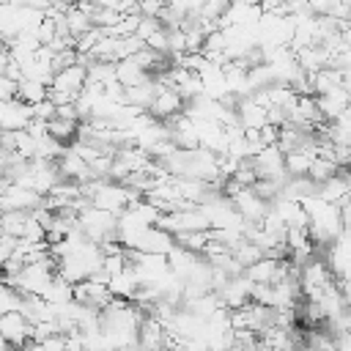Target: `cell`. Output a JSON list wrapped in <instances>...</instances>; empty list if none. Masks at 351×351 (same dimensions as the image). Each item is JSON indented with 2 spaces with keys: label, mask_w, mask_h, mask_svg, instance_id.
Wrapping results in <instances>:
<instances>
[{
  "label": "cell",
  "mask_w": 351,
  "mask_h": 351,
  "mask_svg": "<svg viewBox=\"0 0 351 351\" xmlns=\"http://www.w3.org/2000/svg\"><path fill=\"white\" fill-rule=\"evenodd\" d=\"M88 85H99V88H110L112 82H118V74H115V60H88Z\"/></svg>",
  "instance_id": "13"
},
{
  "label": "cell",
  "mask_w": 351,
  "mask_h": 351,
  "mask_svg": "<svg viewBox=\"0 0 351 351\" xmlns=\"http://www.w3.org/2000/svg\"><path fill=\"white\" fill-rule=\"evenodd\" d=\"M217 296L228 310H236V307H241V304H247L252 299V280L244 271L241 274H230L228 282L217 291Z\"/></svg>",
  "instance_id": "7"
},
{
  "label": "cell",
  "mask_w": 351,
  "mask_h": 351,
  "mask_svg": "<svg viewBox=\"0 0 351 351\" xmlns=\"http://www.w3.org/2000/svg\"><path fill=\"white\" fill-rule=\"evenodd\" d=\"M47 93H49V85H47V82H41V80L22 77V80L16 82V96H19L22 101H27V104H36V101L47 99Z\"/></svg>",
  "instance_id": "16"
},
{
  "label": "cell",
  "mask_w": 351,
  "mask_h": 351,
  "mask_svg": "<svg viewBox=\"0 0 351 351\" xmlns=\"http://www.w3.org/2000/svg\"><path fill=\"white\" fill-rule=\"evenodd\" d=\"M159 82V80H156ZM184 96L173 88V85H165V82H159V88H156V96H154V101H151V107H148V112L154 115V118H159V121H170L173 115H178V112H184Z\"/></svg>",
  "instance_id": "4"
},
{
  "label": "cell",
  "mask_w": 351,
  "mask_h": 351,
  "mask_svg": "<svg viewBox=\"0 0 351 351\" xmlns=\"http://www.w3.org/2000/svg\"><path fill=\"white\" fill-rule=\"evenodd\" d=\"M252 165L258 170V178H288V170H285V151L274 143V145H263L255 156H252Z\"/></svg>",
  "instance_id": "3"
},
{
  "label": "cell",
  "mask_w": 351,
  "mask_h": 351,
  "mask_svg": "<svg viewBox=\"0 0 351 351\" xmlns=\"http://www.w3.org/2000/svg\"><path fill=\"white\" fill-rule=\"evenodd\" d=\"M332 173H337V165H335V162H332L329 156H321V154H318V156L313 159V165H310V170H307V176H310V178H313L315 184L326 181V178H329Z\"/></svg>",
  "instance_id": "18"
},
{
  "label": "cell",
  "mask_w": 351,
  "mask_h": 351,
  "mask_svg": "<svg viewBox=\"0 0 351 351\" xmlns=\"http://www.w3.org/2000/svg\"><path fill=\"white\" fill-rule=\"evenodd\" d=\"M30 121H33V107L27 101H22L19 96L0 99V129L16 132V129H25Z\"/></svg>",
  "instance_id": "6"
},
{
  "label": "cell",
  "mask_w": 351,
  "mask_h": 351,
  "mask_svg": "<svg viewBox=\"0 0 351 351\" xmlns=\"http://www.w3.org/2000/svg\"><path fill=\"white\" fill-rule=\"evenodd\" d=\"M0 335L8 340V346H30L33 324L25 318L22 310H11L0 315Z\"/></svg>",
  "instance_id": "5"
},
{
  "label": "cell",
  "mask_w": 351,
  "mask_h": 351,
  "mask_svg": "<svg viewBox=\"0 0 351 351\" xmlns=\"http://www.w3.org/2000/svg\"><path fill=\"white\" fill-rule=\"evenodd\" d=\"M230 200H233L236 211H239L247 222H261V219L266 217V211H269V203H271V200H266L255 186H239V189L230 195Z\"/></svg>",
  "instance_id": "2"
},
{
  "label": "cell",
  "mask_w": 351,
  "mask_h": 351,
  "mask_svg": "<svg viewBox=\"0 0 351 351\" xmlns=\"http://www.w3.org/2000/svg\"><path fill=\"white\" fill-rule=\"evenodd\" d=\"M208 239H211V228L208 230H186V233H178L176 236V244H181V247L203 255V247H206Z\"/></svg>",
  "instance_id": "17"
},
{
  "label": "cell",
  "mask_w": 351,
  "mask_h": 351,
  "mask_svg": "<svg viewBox=\"0 0 351 351\" xmlns=\"http://www.w3.org/2000/svg\"><path fill=\"white\" fill-rule=\"evenodd\" d=\"M236 112H239V123H241V129H261L263 123H269V107L261 104L252 93L239 99Z\"/></svg>",
  "instance_id": "10"
},
{
  "label": "cell",
  "mask_w": 351,
  "mask_h": 351,
  "mask_svg": "<svg viewBox=\"0 0 351 351\" xmlns=\"http://www.w3.org/2000/svg\"><path fill=\"white\" fill-rule=\"evenodd\" d=\"M173 247H176V236H173L170 230H165L162 225H148L132 250H143V252H162V255H167Z\"/></svg>",
  "instance_id": "9"
},
{
  "label": "cell",
  "mask_w": 351,
  "mask_h": 351,
  "mask_svg": "<svg viewBox=\"0 0 351 351\" xmlns=\"http://www.w3.org/2000/svg\"><path fill=\"white\" fill-rule=\"evenodd\" d=\"M197 261H200V252H192V250H186V247H181V244H176V247L167 252V266H170V271H173L176 277H181V280H186V277L192 274V269L197 266Z\"/></svg>",
  "instance_id": "11"
},
{
  "label": "cell",
  "mask_w": 351,
  "mask_h": 351,
  "mask_svg": "<svg viewBox=\"0 0 351 351\" xmlns=\"http://www.w3.org/2000/svg\"><path fill=\"white\" fill-rule=\"evenodd\" d=\"M112 291H110V282L101 280V277H85L80 282H74V302L80 304H88L93 310H104L110 302H112Z\"/></svg>",
  "instance_id": "1"
},
{
  "label": "cell",
  "mask_w": 351,
  "mask_h": 351,
  "mask_svg": "<svg viewBox=\"0 0 351 351\" xmlns=\"http://www.w3.org/2000/svg\"><path fill=\"white\" fill-rule=\"evenodd\" d=\"M115 74H118V82H121L123 88H129V85H140V82H145V80L154 77L151 71H145V69H143L137 60H132V58L115 60Z\"/></svg>",
  "instance_id": "14"
},
{
  "label": "cell",
  "mask_w": 351,
  "mask_h": 351,
  "mask_svg": "<svg viewBox=\"0 0 351 351\" xmlns=\"http://www.w3.org/2000/svg\"><path fill=\"white\" fill-rule=\"evenodd\" d=\"M167 5H170L176 14L186 16V14H200L203 0H167Z\"/></svg>",
  "instance_id": "20"
},
{
  "label": "cell",
  "mask_w": 351,
  "mask_h": 351,
  "mask_svg": "<svg viewBox=\"0 0 351 351\" xmlns=\"http://www.w3.org/2000/svg\"><path fill=\"white\" fill-rule=\"evenodd\" d=\"M27 219H30V211H25V208H3L0 211V228H3V233L16 236V239H22Z\"/></svg>",
  "instance_id": "15"
},
{
  "label": "cell",
  "mask_w": 351,
  "mask_h": 351,
  "mask_svg": "<svg viewBox=\"0 0 351 351\" xmlns=\"http://www.w3.org/2000/svg\"><path fill=\"white\" fill-rule=\"evenodd\" d=\"M85 82H88V69H85V63H71V66L55 71L49 88H52V90H60V93L80 96V90L85 88Z\"/></svg>",
  "instance_id": "8"
},
{
  "label": "cell",
  "mask_w": 351,
  "mask_h": 351,
  "mask_svg": "<svg viewBox=\"0 0 351 351\" xmlns=\"http://www.w3.org/2000/svg\"><path fill=\"white\" fill-rule=\"evenodd\" d=\"M335 348L351 351V329H335Z\"/></svg>",
  "instance_id": "21"
},
{
  "label": "cell",
  "mask_w": 351,
  "mask_h": 351,
  "mask_svg": "<svg viewBox=\"0 0 351 351\" xmlns=\"http://www.w3.org/2000/svg\"><path fill=\"white\" fill-rule=\"evenodd\" d=\"M313 140H315V134H313ZM313 140L307 145H299V148L285 151V170H288V176H307V170H310V165L315 159Z\"/></svg>",
  "instance_id": "12"
},
{
  "label": "cell",
  "mask_w": 351,
  "mask_h": 351,
  "mask_svg": "<svg viewBox=\"0 0 351 351\" xmlns=\"http://www.w3.org/2000/svg\"><path fill=\"white\" fill-rule=\"evenodd\" d=\"M19 304H22V293L14 285H8L5 280H0V315L19 310Z\"/></svg>",
  "instance_id": "19"
}]
</instances>
